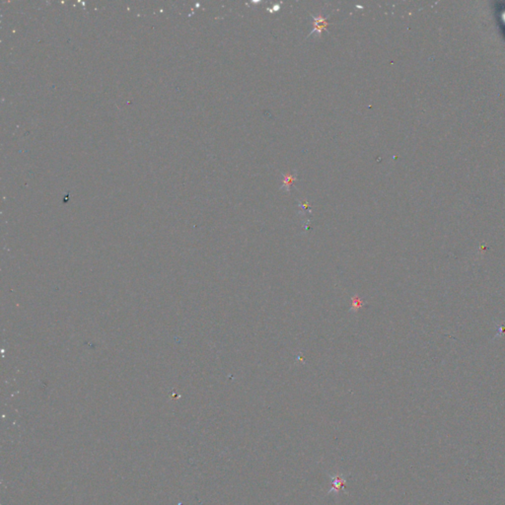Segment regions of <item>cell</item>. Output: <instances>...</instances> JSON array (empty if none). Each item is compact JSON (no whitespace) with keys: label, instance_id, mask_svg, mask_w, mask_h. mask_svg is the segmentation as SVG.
<instances>
[{"label":"cell","instance_id":"obj_1","mask_svg":"<svg viewBox=\"0 0 505 505\" xmlns=\"http://www.w3.org/2000/svg\"><path fill=\"white\" fill-rule=\"evenodd\" d=\"M327 25H328L327 21H326V20H325L322 16H320V17H318V18H315V29H314V32H315V31H318V34H320V35H321V31H322L325 27H327ZM314 32H313V33H314Z\"/></svg>","mask_w":505,"mask_h":505},{"label":"cell","instance_id":"obj_2","mask_svg":"<svg viewBox=\"0 0 505 505\" xmlns=\"http://www.w3.org/2000/svg\"><path fill=\"white\" fill-rule=\"evenodd\" d=\"M293 180H294V178L291 177L290 175H287V176H285V179L283 181V184L288 188L291 185V183H292Z\"/></svg>","mask_w":505,"mask_h":505}]
</instances>
